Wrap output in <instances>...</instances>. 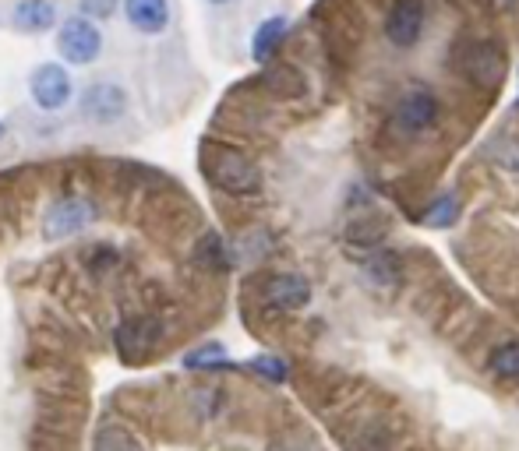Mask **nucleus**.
<instances>
[{"instance_id":"9","label":"nucleus","mask_w":519,"mask_h":451,"mask_svg":"<svg viewBox=\"0 0 519 451\" xmlns=\"http://www.w3.org/2000/svg\"><path fill=\"white\" fill-rule=\"evenodd\" d=\"M121 8L138 36H159L170 29V0H121Z\"/></svg>"},{"instance_id":"4","label":"nucleus","mask_w":519,"mask_h":451,"mask_svg":"<svg viewBox=\"0 0 519 451\" xmlns=\"http://www.w3.org/2000/svg\"><path fill=\"white\" fill-rule=\"evenodd\" d=\"M29 96H32V103L46 113L64 110V106L71 103V96H75V82H71L68 67L57 64V60L39 64L36 71L29 74Z\"/></svg>"},{"instance_id":"12","label":"nucleus","mask_w":519,"mask_h":451,"mask_svg":"<svg viewBox=\"0 0 519 451\" xmlns=\"http://www.w3.org/2000/svg\"><path fill=\"white\" fill-rule=\"evenodd\" d=\"M311 300V286L304 275H272L269 286H265V304L272 311H301Z\"/></svg>"},{"instance_id":"1","label":"nucleus","mask_w":519,"mask_h":451,"mask_svg":"<svg viewBox=\"0 0 519 451\" xmlns=\"http://www.w3.org/2000/svg\"><path fill=\"white\" fill-rule=\"evenodd\" d=\"M205 177L226 194H258L262 191V173L237 148H209L205 152Z\"/></svg>"},{"instance_id":"10","label":"nucleus","mask_w":519,"mask_h":451,"mask_svg":"<svg viewBox=\"0 0 519 451\" xmlns=\"http://www.w3.org/2000/svg\"><path fill=\"white\" fill-rule=\"evenodd\" d=\"M11 25L25 36H43V32L57 29V4L53 0H15L11 4Z\"/></svg>"},{"instance_id":"16","label":"nucleus","mask_w":519,"mask_h":451,"mask_svg":"<svg viewBox=\"0 0 519 451\" xmlns=\"http://www.w3.org/2000/svg\"><path fill=\"white\" fill-rule=\"evenodd\" d=\"M96 451H142V444L135 441V434L121 427H103L96 434Z\"/></svg>"},{"instance_id":"23","label":"nucleus","mask_w":519,"mask_h":451,"mask_svg":"<svg viewBox=\"0 0 519 451\" xmlns=\"http://www.w3.org/2000/svg\"><path fill=\"white\" fill-rule=\"evenodd\" d=\"M4 134H8V127H4V120H0V141H4Z\"/></svg>"},{"instance_id":"19","label":"nucleus","mask_w":519,"mask_h":451,"mask_svg":"<svg viewBox=\"0 0 519 451\" xmlns=\"http://www.w3.org/2000/svg\"><path fill=\"white\" fill-rule=\"evenodd\" d=\"M198 261H205V265L212 268H226V258H223V244H219L216 233H209V237L198 244Z\"/></svg>"},{"instance_id":"5","label":"nucleus","mask_w":519,"mask_h":451,"mask_svg":"<svg viewBox=\"0 0 519 451\" xmlns=\"http://www.w3.org/2000/svg\"><path fill=\"white\" fill-rule=\"evenodd\" d=\"M435 124H438V99L435 92L421 89V85L407 89L396 99V106H392V131L396 134H410L414 138V134L431 131Z\"/></svg>"},{"instance_id":"7","label":"nucleus","mask_w":519,"mask_h":451,"mask_svg":"<svg viewBox=\"0 0 519 451\" xmlns=\"http://www.w3.org/2000/svg\"><path fill=\"white\" fill-rule=\"evenodd\" d=\"M385 36L399 50L417 46L424 36V0H392L385 11Z\"/></svg>"},{"instance_id":"22","label":"nucleus","mask_w":519,"mask_h":451,"mask_svg":"<svg viewBox=\"0 0 519 451\" xmlns=\"http://www.w3.org/2000/svg\"><path fill=\"white\" fill-rule=\"evenodd\" d=\"M251 367H255L258 374H265L269 381H276V385H283L286 381V367H283V360H276V356H255Z\"/></svg>"},{"instance_id":"24","label":"nucleus","mask_w":519,"mask_h":451,"mask_svg":"<svg viewBox=\"0 0 519 451\" xmlns=\"http://www.w3.org/2000/svg\"><path fill=\"white\" fill-rule=\"evenodd\" d=\"M209 4H230V0H209Z\"/></svg>"},{"instance_id":"15","label":"nucleus","mask_w":519,"mask_h":451,"mask_svg":"<svg viewBox=\"0 0 519 451\" xmlns=\"http://www.w3.org/2000/svg\"><path fill=\"white\" fill-rule=\"evenodd\" d=\"M219 363H226V349L219 346V342H205V346L191 349V353L184 356V367L188 370H212L219 367Z\"/></svg>"},{"instance_id":"2","label":"nucleus","mask_w":519,"mask_h":451,"mask_svg":"<svg viewBox=\"0 0 519 451\" xmlns=\"http://www.w3.org/2000/svg\"><path fill=\"white\" fill-rule=\"evenodd\" d=\"M57 57L64 64L89 67L103 57V29L96 25V18L89 15H68L57 25Z\"/></svg>"},{"instance_id":"11","label":"nucleus","mask_w":519,"mask_h":451,"mask_svg":"<svg viewBox=\"0 0 519 451\" xmlns=\"http://www.w3.org/2000/svg\"><path fill=\"white\" fill-rule=\"evenodd\" d=\"M159 335H163V325H159L156 318H135L117 328V353H121L124 360H142V356L156 346Z\"/></svg>"},{"instance_id":"13","label":"nucleus","mask_w":519,"mask_h":451,"mask_svg":"<svg viewBox=\"0 0 519 451\" xmlns=\"http://www.w3.org/2000/svg\"><path fill=\"white\" fill-rule=\"evenodd\" d=\"M286 32H290V22H286L283 15L265 18V22L255 29V36H251V57H255L258 64H269V60L279 53V46H283Z\"/></svg>"},{"instance_id":"18","label":"nucleus","mask_w":519,"mask_h":451,"mask_svg":"<svg viewBox=\"0 0 519 451\" xmlns=\"http://www.w3.org/2000/svg\"><path fill=\"white\" fill-rule=\"evenodd\" d=\"M117 8H121V0H78V11L89 18H96V22H106V18L117 15Z\"/></svg>"},{"instance_id":"6","label":"nucleus","mask_w":519,"mask_h":451,"mask_svg":"<svg viewBox=\"0 0 519 451\" xmlns=\"http://www.w3.org/2000/svg\"><path fill=\"white\" fill-rule=\"evenodd\" d=\"M92 219H96V205H92L89 198H82V194H64V198L53 201L50 212H46V237L64 240L71 237V233L85 230Z\"/></svg>"},{"instance_id":"3","label":"nucleus","mask_w":519,"mask_h":451,"mask_svg":"<svg viewBox=\"0 0 519 451\" xmlns=\"http://www.w3.org/2000/svg\"><path fill=\"white\" fill-rule=\"evenodd\" d=\"M78 110H82V117L89 120V124L110 127V124H117V120H124V113H128V92H124L121 82H106V78H99V82H89L82 89Z\"/></svg>"},{"instance_id":"20","label":"nucleus","mask_w":519,"mask_h":451,"mask_svg":"<svg viewBox=\"0 0 519 451\" xmlns=\"http://www.w3.org/2000/svg\"><path fill=\"white\" fill-rule=\"evenodd\" d=\"M371 275H375L378 282H396V275H399V265H396V258H392L389 251H378L375 254V261H371Z\"/></svg>"},{"instance_id":"21","label":"nucleus","mask_w":519,"mask_h":451,"mask_svg":"<svg viewBox=\"0 0 519 451\" xmlns=\"http://www.w3.org/2000/svg\"><path fill=\"white\" fill-rule=\"evenodd\" d=\"M491 159H495L502 170L519 173V141H502V145L491 152Z\"/></svg>"},{"instance_id":"8","label":"nucleus","mask_w":519,"mask_h":451,"mask_svg":"<svg viewBox=\"0 0 519 451\" xmlns=\"http://www.w3.org/2000/svg\"><path fill=\"white\" fill-rule=\"evenodd\" d=\"M463 71H467L470 82L481 85V89H495V85L505 78V53H502V46L488 43V39L467 46V53H463Z\"/></svg>"},{"instance_id":"25","label":"nucleus","mask_w":519,"mask_h":451,"mask_svg":"<svg viewBox=\"0 0 519 451\" xmlns=\"http://www.w3.org/2000/svg\"><path fill=\"white\" fill-rule=\"evenodd\" d=\"M516 103H519V96H516Z\"/></svg>"},{"instance_id":"17","label":"nucleus","mask_w":519,"mask_h":451,"mask_svg":"<svg viewBox=\"0 0 519 451\" xmlns=\"http://www.w3.org/2000/svg\"><path fill=\"white\" fill-rule=\"evenodd\" d=\"M459 205L452 194H442V198L435 201V205L428 208V226H438V230H445V226H452V219H456Z\"/></svg>"},{"instance_id":"14","label":"nucleus","mask_w":519,"mask_h":451,"mask_svg":"<svg viewBox=\"0 0 519 451\" xmlns=\"http://www.w3.org/2000/svg\"><path fill=\"white\" fill-rule=\"evenodd\" d=\"M488 370L498 381H509V385H519V342H502V346L491 349L488 356Z\"/></svg>"}]
</instances>
